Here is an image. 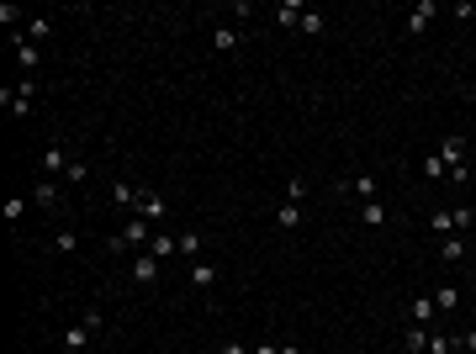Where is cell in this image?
<instances>
[{
  "instance_id": "22",
  "label": "cell",
  "mask_w": 476,
  "mask_h": 354,
  "mask_svg": "<svg viewBox=\"0 0 476 354\" xmlns=\"http://www.w3.org/2000/svg\"><path fill=\"white\" fill-rule=\"evenodd\" d=\"M53 248H59V254H74V248H80V233H69V227L53 233Z\"/></svg>"
},
{
  "instance_id": "15",
  "label": "cell",
  "mask_w": 476,
  "mask_h": 354,
  "mask_svg": "<svg viewBox=\"0 0 476 354\" xmlns=\"http://www.w3.org/2000/svg\"><path fill=\"white\" fill-rule=\"evenodd\" d=\"M275 222H281V227H302V206H297V201H281Z\"/></svg>"
},
{
  "instance_id": "23",
  "label": "cell",
  "mask_w": 476,
  "mask_h": 354,
  "mask_svg": "<svg viewBox=\"0 0 476 354\" xmlns=\"http://www.w3.org/2000/svg\"><path fill=\"white\" fill-rule=\"evenodd\" d=\"M455 302H461V291H455V285H440V296H434V307H440V312H450Z\"/></svg>"
},
{
  "instance_id": "16",
  "label": "cell",
  "mask_w": 476,
  "mask_h": 354,
  "mask_svg": "<svg viewBox=\"0 0 476 354\" xmlns=\"http://www.w3.org/2000/svg\"><path fill=\"white\" fill-rule=\"evenodd\" d=\"M360 222H365V227H381V222H386V206H381V201H365V206H360Z\"/></svg>"
},
{
  "instance_id": "2",
  "label": "cell",
  "mask_w": 476,
  "mask_h": 354,
  "mask_svg": "<svg viewBox=\"0 0 476 354\" xmlns=\"http://www.w3.org/2000/svg\"><path fill=\"white\" fill-rule=\"evenodd\" d=\"M132 212H138L143 222H159V217H164V201H159L154 190H138V201H132Z\"/></svg>"
},
{
  "instance_id": "37",
  "label": "cell",
  "mask_w": 476,
  "mask_h": 354,
  "mask_svg": "<svg viewBox=\"0 0 476 354\" xmlns=\"http://www.w3.org/2000/svg\"><path fill=\"white\" fill-rule=\"evenodd\" d=\"M450 354H471V349H465V344H455V349H450Z\"/></svg>"
},
{
  "instance_id": "9",
  "label": "cell",
  "mask_w": 476,
  "mask_h": 354,
  "mask_svg": "<svg viewBox=\"0 0 476 354\" xmlns=\"http://www.w3.org/2000/svg\"><path fill=\"white\" fill-rule=\"evenodd\" d=\"M402 349L407 354H428V328H418V323H413V328L402 333Z\"/></svg>"
},
{
  "instance_id": "27",
  "label": "cell",
  "mask_w": 476,
  "mask_h": 354,
  "mask_svg": "<svg viewBox=\"0 0 476 354\" xmlns=\"http://www.w3.org/2000/svg\"><path fill=\"white\" fill-rule=\"evenodd\" d=\"M428 227L444 238V233H455V217H450V212H434V222H428Z\"/></svg>"
},
{
  "instance_id": "20",
  "label": "cell",
  "mask_w": 476,
  "mask_h": 354,
  "mask_svg": "<svg viewBox=\"0 0 476 354\" xmlns=\"http://www.w3.org/2000/svg\"><path fill=\"white\" fill-rule=\"evenodd\" d=\"M424 175H428V180H450V164H444L440 154H428V159H424Z\"/></svg>"
},
{
  "instance_id": "4",
  "label": "cell",
  "mask_w": 476,
  "mask_h": 354,
  "mask_svg": "<svg viewBox=\"0 0 476 354\" xmlns=\"http://www.w3.org/2000/svg\"><path fill=\"white\" fill-rule=\"evenodd\" d=\"M440 260H444V264H461V260H465V238H461V233H444V238H440Z\"/></svg>"
},
{
  "instance_id": "34",
  "label": "cell",
  "mask_w": 476,
  "mask_h": 354,
  "mask_svg": "<svg viewBox=\"0 0 476 354\" xmlns=\"http://www.w3.org/2000/svg\"><path fill=\"white\" fill-rule=\"evenodd\" d=\"M461 344H465V349H471V354H476V328H471V333H465V339H461Z\"/></svg>"
},
{
  "instance_id": "28",
  "label": "cell",
  "mask_w": 476,
  "mask_h": 354,
  "mask_svg": "<svg viewBox=\"0 0 476 354\" xmlns=\"http://www.w3.org/2000/svg\"><path fill=\"white\" fill-rule=\"evenodd\" d=\"M302 196H307V180H286V201H297V206H302Z\"/></svg>"
},
{
  "instance_id": "10",
  "label": "cell",
  "mask_w": 476,
  "mask_h": 354,
  "mask_svg": "<svg viewBox=\"0 0 476 354\" xmlns=\"http://www.w3.org/2000/svg\"><path fill=\"white\" fill-rule=\"evenodd\" d=\"M407 318H413L418 328H428V323H434V302H428V296H413V307H407Z\"/></svg>"
},
{
  "instance_id": "19",
  "label": "cell",
  "mask_w": 476,
  "mask_h": 354,
  "mask_svg": "<svg viewBox=\"0 0 476 354\" xmlns=\"http://www.w3.org/2000/svg\"><path fill=\"white\" fill-rule=\"evenodd\" d=\"M32 206H59V185H53V180H48V185H37V190H32Z\"/></svg>"
},
{
  "instance_id": "18",
  "label": "cell",
  "mask_w": 476,
  "mask_h": 354,
  "mask_svg": "<svg viewBox=\"0 0 476 354\" xmlns=\"http://www.w3.org/2000/svg\"><path fill=\"white\" fill-rule=\"evenodd\" d=\"M85 344H90V328H85V323H74V328L64 333V349L74 354V349H85Z\"/></svg>"
},
{
  "instance_id": "3",
  "label": "cell",
  "mask_w": 476,
  "mask_h": 354,
  "mask_svg": "<svg viewBox=\"0 0 476 354\" xmlns=\"http://www.w3.org/2000/svg\"><path fill=\"white\" fill-rule=\"evenodd\" d=\"M376 175H355V180H344V196H355V201H376Z\"/></svg>"
},
{
  "instance_id": "24",
  "label": "cell",
  "mask_w": 476,
  "mask_h": 354,
  "mask_svg": "<svg viewBox=\"0 0 476 354\" xmlns=\"http://www.w3.org/2000/svg\"><path fill=\"white\" fill-rule=\"evenodd\" d=\"M22 217H27V196H11L6 201V222H22Z\"/></svg>"
},
{
  "instance_id": "32",
  "label": "cell",
  "mask_w": 476,
  "mask_h": 354,
  "mask_svg": "<svg viewBox=\"0 0 476 354\" xmlns=\"http://www.w3.org/2000/svg\"><path fill=\"white\" fill-rule=\"evenodd\" d=\"M80 323H85L90 333H101V328H106V318H101V312H80Z\"/></svg>"
},
{
  "instance_id": "31",
  "label": "cell",
  "mask_w": 476,
  "mask_h": 354,
  "mask_svg": "<svg viewBox=\"0 0 476 354\" xmlns=\"http://www.w3.org/2000/svg\"><path fill=\"white\" fill-rule=\"evenodd\" d=\"M16 22H22V11H16V6H0V27H6V32H11Z\"/></svg>"
},
{
  "instance_id": "21",
  "label": "cell",
  "mask_w": 476,
  "mask_h": 354,
  "mask_svg": "<svg viewBox=\"0 0 476 354\" xmlns=\"http://www.w3.org/2000/svg\"><path fill=\"white\" fill-rule=\"evenodd\" d=\"M175 243H180V254H186V260H196V254H202V233H180Z\"/></svg>"
},
{
  "instance_id": "12",
  "label": "cell",
  "mask_w": 476,
  "mask_h": 354,
  "mask_svg": "<svg viewBox=\"0 0 476 354\" xmlns=\"http://www.w3.org/2000/svg\"><path fill=\"white\" fill-rule=\"evenodd\" d=\"M302 16H307V11H302L297 0H286V6H275V22H281V27H302Z\"/></svg>"
},
{
  "instance_id": "36",
  "label": "cell",
  "mask_w": 476,
  "mask_h": 354,
  "mask_svg": "<svg viewBox=\"0 0 476 354\" xmlns=\"http://www.w3.org/2000/svg\"><path fill=\"white\" fill-rule=\"evenodd\" d=\"M281 354H302V349H297V344H281Z\"/></svg>"
},
{
  "instance_id": "35",
  "label": "cell",
  "mask_w": 476,
  "mask_h": 354,
  "mask_svg": "<svg viewBox=\"0 0 476 354\" xmlns=\"http://www.w3.org/2000/svg\"><path fill=\"white\" fill-rule=\"evenodd\" d=\"M249 354H281V349H275V344H260V349H249Z\"/></svg>"
},
{
  "instance_id": "26",
  "label": "cell",
  "mask_w": 476,
  "mask_h": 354,
  "mask_svg": "<svg viewBox=\"0 0 476 354\" xmlns=\"http://www.w3.org/2000/svg\"><path fill=\"white\" fill-rule=\"evenodd\" d=\"M450 217H455V233H461V227H476V212H471V206H455Z\"/></svg>"
},
{
  "instance_id": "8",
  "label": "cell",
  "mask_w": 476,
  "mask_h": 354,
  "mask_svg": "<svg viewBox=\"0 0 476 354\" xmlns=\"http://www.w3.org/2000/svg\"><path fill=\"white\" fill-rule=\"evenodd\" d=\"M212 281H217V270L206 260H190V285H196V291H212Z\"/></svg>"
},
{
  "instance_id": "25",
  "label": "cell",
  "mask_w": 476,
  "mask_h": 354,
  "mask_svg": "<svg viewBox=\"0 0 476 354\" xmlns=\"http://www.w3.org/2000/svg\"><path fill=\"white\" fill-rule=\"evenodd\" d=\"M455 339H444V333H428V354H450Z\"/></svg>"
},
{
  "instance_id": "13",
  "label": "cell",
  "mask_w": 476,
  "mask_h": 354,
  "mask_svg": "<svg viewBox=\"0 0 476 354\" xmlns=\"http://www.w3.org/2000/svg\"><path fill=\"white\" fill-rule=\"evenodd\" d=\"M428 16H434V0H418V6H413V16H407V32H424V27H428Z\"/></svg>"
},
{
  "instance_id": "30",
  "label": "cell",
  "mask_w": 476,
  "mask_h": 354,
  "mask_svg": "<svg viewBox=\"0 0 476 354\" xmlns=\"http://www.w3.org/2000/svg\"><path fill=\"white\" fill-rule=\"evenodd\" d=\"M302 32L318 37V32H323V16H318V11H307V16H302Z\"/></svg>"
},
{
  "instance_id": "1",
  "label": "cell",
  "mask_w": 476,
  "mask_h": 354,
  "mask_svg": "<svg viewBox=\"0 0 476 354\" xmlns=\"http://www.w3.org/2000/svg\"><path fill=\"white\" fill-rule=\"evenodd\" d=\"M117 233H122V243H127V248H148V243H154V222H143V217L122 222Z\"/></svg>"
},
{
  "instance_id": "33",
  "label": "cell",
  "mask_w": 476,
  "mask_h": 354,
  "mask_svg": "<svg viewBox=\"0 0 476 354\" xmlns=\"http://www.w3.org/2000/svg\"><path fill=\"white\" fill-rule=\"evenodd\" d=\"M223 354H249V349H244V344H223Z\"/></svg>"
},
{
  "instance_id": "29",
  "label": "cell",
  "mask_w": 476,
  "mask_h": 354,
  "mask_svg": "<svg viewBox=\"0 0 476 354\" xmlns=\"http://www.w3.org/2000/svg\"><path fill=\"white\" fill-rule=\"evenodd\" d=\"M48 32H53V22H32V27H27V43H43Z\"/></svg>"
},
{
  "instance_id": "17",
  "label": "cell",
  "mask_w": 476,
  "mask_h": 354,
  "mask_svg": "<svg viewBox=\"0 0 476 354\" xmlns=\"http://www.w3.org/2000/svg\"><path fill=\"white\" fill-rule=\"evenodd\" d=\"M16 64H22V69H37V43L16 37Z\"/></svg>"
},
{
  "instance_id": "11",
  "label": "cell",
  "mask_w": 476,
  "mask_h": 354,
  "mask_svg": "<svg viewBox=\"0 0 476 354\" xmlns=\"http://www.w3.org/2000/svg\"><path fill=\"white\" fill-rule=\"evenodd\" d=\"M148 254H154V260L164 264L169 254H180V243H175V238H169V233H154V243H148Z\"/></svg>"
},
{
  "instance_id": "6",
  "label": "cell",
  "mask_w": 476,
  "mask_h": 354,
  "mask_svg": "<svg viewBox=\"0 0 476 354\" xmlns=\"http://www.w3.org/2000/svg\"><path fill=\"white\" fill-rule=\"evenodd\" d=\"M69 164H74V159L64 154L59 143H53V148H48V154H43V169H48V175H53V180H59V175H69Z\"/></svg>"
},
{
  "instance_id": "7",
  "label": "cell",
  "mask_w": 476,
  "mask_h": 354,
  "mask_svg": "<svg viewBox=\"0 0 476 354\" xmlns=\"http://www.w3.org/2000/svg\"><path fill=\"white\" fill-rule=\"evenodd\" d=\"M132 281H138V285L159 281V260H154V254H138V260H132Z\"/></svg>"
},
{
  "instance_id": "14",
  "label": "cell",
  "mask_w": 476,
  "mask_h": 354,
  "mask_svg": "<svg viewBox=\"0 0 476 354\" xmlns=\"http://www.w3.org/2000/svg\"><path fill=\"white\" fill-rule=\"evenodd\" d=\"M212 48H217V53H233V48H238V27H217V32H212Z\"/></svg>"
},
{
  "instance_id": "5",
  "label": "cell",
  "mask_w": 476,
  "mask_h": 354,
  "mask_svg": "<svg viewBox=\"0 0 476 354\" xmlns=\"http://www.w3.org/2000/svg\"><path fill=\"white\" fill-rule=\"evenodd\" d=\"M440 159H444L450 169H465V138H444V143H440Z\"/></svg>"
}]
</instances>
